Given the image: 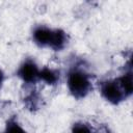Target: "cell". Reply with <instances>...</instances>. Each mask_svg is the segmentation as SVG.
Segmentation results:
<instances>
[{
  "label": "cell",
  "mask_w": 133,
  "mask_h": 133,
  "mask_svg": "<svg viewBox=\"0 0 133 133\" xmlns=\"http://www.w3.org/2000/svg\"><path fill=\"white\" fill-rule=\"evenodd\" d=\"M95 133H111V131H110V129L106 125H100L96 129Z\"/></svg>",
  "instance_id": "cell-11"
},
{
  "label": "cell",
  "mask_w": 133,
  "mask_h": 133,
  "mask_svg": "<svg viewBox=\"0 0 133 133\" xmlns=\"http://www.w3.org/2000/svg\"><path fill=\"white\" fill-rule=\"evenodd\" d=\"M4 133H27L18 123L17 118L15 116H11L5 125V130Z\"/></svg>",
  "instance_id": "cell-9"
},
{
  "label": "cell",
  "mask_w": 133,
  "mask_h": 133,
  "mask_svg": "<svg viewBox=\"0 0 133 133\" xmlns=\"http://www.w3.org/2000/svg\"><path fill=\"white\" fill-rule=\"evenodd\" d=\"M116 79H117L118 83L121 84L126 97L127 98L130 97L133 92V83H132V73H131V71L125 73L122 77H118Z\"/></svg>",
  "instance_id": "cell-7"
},
{
  "label": "cell",
  "mask_w": 133,
  "mask_h": 133,
  "mask_svg": "<svg viewBox=\"0 0 133 133\" xmlns=\"http://www.w3.org/2000/svg\"><path fill=\"white\" fill-rule=\"evenodd\" d=\"M69 36L62 29H53L49 47L54 51H61L68 44Z\"/></svg>",
  "instance_id": "cell-5"
},
{
  "label": "cell",
  "mask_w": 133,
  "mask_h": 133,
  "mask_svg": "<svg viewBox=\"0 0 133 133\" xmlns=\"http://www.w3.org/2000/svg\"><path fill=\"white\" fill-rule=\"evenodd\" d=\"M53 29H50L47 26L39 25L36 26L32 31V38L34 43L39 47H49Z\"/></svg>",
  "instance_id": "cell-4"
},
{
  "label": "cell",
  "mask_w": 133,
  "mask_h": 133,
  "mask_svg": "<svg viewBox=\"0 0 133 133\" xmlns=\"http://www.w3.org/2000/svg\"><path fill=\"white\" fill-rule=\"evenodd\" d=\"M72 133H92V129L86 123L78 122L73 125Z\"/></svg>",
  "instance_id": "cell-10"
},
{
  "label": "cell",
  "mask_w": 133,
  "mask_h": 133,
  "mask_svg": "<svg viewBox=\"0 0 133 133\" xmlns=\"http://www.w3.org/2000/svg\"><path fill=\"white\" fill-rule=\"evenodd\" d=\"M3 80H4V74H3L2 70L0 69V84L3 82Z\"/></svg>",
  "instance_id": "cell-12"
},
{
  "label": "cell",
  "mask_w": 133,
  "mask_h": 133,
  "mask_svg": "<svg viewBox=\"0 0 133 133\" xmlns=\"http://www.w3.org/2000/svg\"><path fill=\"white\" fill-rule=\"evenodd\" d=\"M39 70L35 61L31 58L25 59L17 71V75L26 83V84H34L38 80Z\"/></svg>",
  "instance_id": "cell-3"
},
{
  "label": "cell",
  "mask_w": 133,
  "mask_h": 133,
  "mask_svg": "<svg viewBox=\"0 0 133 133\" xmlns=\"http://www.w3.org/2000/svg\"><path fill=\"white\" fill-rule=\"evenodd\" d=\"M100 92L102 97L111 104L117 105L123 102L127 97L118 83L117 79L106 80L100 83Z\"/></svg>",
  "instance_id": "cell-2"
},
{
  "label": "cell",
  "mask_w": 133,
  "mask_h": 133,
  "mask_svg": "<svg viewBox=\"0 0 133 133\" xmlns=\"http://www.w3.org/2000/svg\"><path fill=\"white\" fill-rule=\"evenodd\" d=\"M24 103H25V106L29 110H31V111L37 110L41 105V97H39L38 92L36 90H31V92L28 94L24 98Z\"/></svg>",
  "instance_id": "cell-8"
},
{
  "label": "cell",
  "mask_w": 133,
  "mask_h": 133,
  "mask_svg": "<svg viewBox=\"0 0 133 133\" xmlns=\"http://www.w3.org/2000/svg\"><path fill=\"white\" fill-rule=\"evenodd\" d=\"M38 80H43L49 85H54L59 81V71L45 66L39 70Z\"/></svg>",
  "instance_id": "cell-6"
},
{
  "label": "cell",
  "mask_w": 133,
  "mask_h": 133,
  "mask_svg": "<svg viewBox=\"0 0 133 133\" xmlns=\"http://www.w3.org/2000/svg\"><path fill=\"white\" fill-rule=\"evenodd\" d=\"M68 87L75 99H82L91 90L90 76L81 69H72L68 74Z\"/></svg>",
  "instance_id": "cell-1"
}]
</instances>
